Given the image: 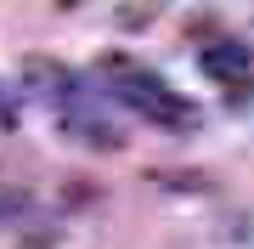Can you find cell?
Masks as SVG:
<instances>
[{"mask_svg":"<svg viewBox=\"0 0 254 249\" xmlns=\"http://www.w3.org/2000/svg\"><path fill=\"white\" fill-rule=\"evenodd\" d=\"M119 23H125V28H147V23H153V6H125Z\"/></svg>","mask_w":254,"mask_h":249,"instance_id":"cell-5","label":"cell"},{"mask_svg":"<svg viewBox=\"0 0 254 249\" xmlns=\"http://www.w3.org/2000/svg\"><path fill=\"white\" fill-rule=\"evenodd\" d=\"M28 215V193H0V227H17Z\"/></svg>","mask_w":254,"mask_h":249,"instance_id":"cell-4","label":"cell"},{"mask_svg":"<svg viewBox=\"0 0 254 249\" xmlns=\"http://www.w3.org/2000/svg\"><path fill=\"white\" fill-rule=\"evenodd\" d=\"M57 125H63L73 142H85V148H108V153L125 148V130H119V119L102 108V96L91 91V85H79V91L57 108Z\"/></svg>","mask_w":254,"mask_h":249,"instance_id":"cell-2","label":"cell"},{"mask_svg":"<svg viewBox=\"0 0 254 249\" xmlns=\"http://www.w3.org/2000/svg\"><path fill=\"white\" fill-rule=\"evenodd\" d=\"M198 68L215 85H237V80H249L254 74V51L243 46V40H203V51H198Z\"/></svg>","mask_w":254,"mask_h":249,"instance_id":"cell-3","label":"cell"},{"mask_svg":"<svg viewBox=\"0 0 254 249\" xmlns=\"http://www.w3.org/2000/svg\"><path fill=\"white\" fill-rule=\"evenodd\" d=\"M96 80L108 85L113 102H125L136 119H147L153 130H170V136H192V130L203 125V113L192 108V96H181L164 74H153L147 63H136V57L125 51H108L96 63Z\"/></svg>","mask_w":254,"mask_h":249,"instance_id":"cell-1","label":"cell"}]
</instances>
